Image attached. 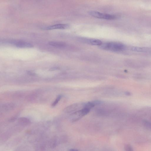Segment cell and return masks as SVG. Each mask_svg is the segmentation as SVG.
Returning <instances> with one entry per match:
<instances>
[{
    "mask_svg": "<svg viewBox=\"0 0 151 151\" xmlns=\"http://www.w3.org/2000/svg\"><path fill=\"white\" fill-rule=\"evenodd\" d=\"M100 46L101 48L103 49L114 52L121 51L125 49L124 45L118 42L107 43L102 44Z\"/></svg>",
    "mask_w": 151,
    "mask_h": 151,
    "instance_id": "6da1fadb",
    "label": "cell"
},
{
    "mask_svg": "<svg viewBox=\"0 0 151 151\" xmlns=\"http://www.w3.org/2000/svg\"><path fill=\"white\" fill-rule=\"evenodd\" d=\"M89 14L95 18L107 20H113L117 18L116 16L112 14H104L96 11H91L89 12Z\"/></svg>",
    "mask_w": 151,
    "mask_h": 151,
    "instance_id": "7a4b0ae2",
    "label": "cell"
},
{
    "mask_svg": "<svg viewBox=\"0 0 151 151\" xmlns=\"http://www.w3.org/2000/svg\"><path fill=\"white\" fill-rule=\"evenodd\" d=\"M84 104H76L70 105L66 107L64 110L65 113H69L74 112V111H77L80 108L84 107Z\"/></svg>",
    "mask_w": 151,
    "mask_h": 151,
    "instance_id": "3957f363",
    "label": "cell"
},
{
    "mask_svg": "<svg viewBox=\"0 0 151 151\" xmlns=\"http://www.w3.org/2000/svg\"><path fill=\"white\" fill-rule=\"evenodd\" d=\"M69 25L67 24H59L54 25L45 28L44 29L46 30H52L54 29H65L68 28Z\"/></svg>",
    "mask_w": 151,
    "mask_h": 151,
    "instance_id": "277c9868",
    "label": "cell"
},
{
    "mask_svg": "<svg viewBox=\"0 0 151 151\" xmlns=\"http://www.w3.org/2000/svg\"><path fill=\"white\" fill-rule=\"evenodd\" d=\"M15 45L16 47L20 48H30L33 47L31 43L24 41H18L15 42Z\"/></svg>",
    "mask_w": 151,
    "mask_h": 151,
    "instance_id": "5b68a950",
    "label": "cell"
},
{
    "mask_svg": "<svg viewBox=\"0 0 151 151\" xmlns=\"http://www.w3.org/2000/svg\"><path fill=\"white\" fill-rule=\"evenodd\" d=\"M15 107V105L12 103H6L2 105L1 109L5 112H7L12 110Z\"/></svg>",
    "mask_w": 151,
    "mask_h": 151,
    "instance_id": "8992f818",
    "label": "cell"
},
{
    "mask_svg": "<svg viewBox=\"0 0 151 151\" xmlns=\"http://www.w3.org/2000/svg\"><path fill=\"white\" fill-rule=\"evenodd\" d=\"M128 65L132 67L140 68L143 66L141 62L137 61H129L128 62Z\"/></svg>",
    "mask_w": 151,
    "mask_h": 151,
    "instance_id": "52a82bcc",
    "label": "cell"
},
{
    "mask_svg": "<svg viewBox=\"0 0 151 151\" xmlns=\"http://www.w3.org/2000/svg\"><path fill=\"white\" fill-rule=\"evenodd\" d=\"M85 42L90 44L95 45H100L102 44V41L98 39H90L85 40Z\"/></svg>",
    "mask_w": 151,
    "mask_h": 151,
    "instance_id": "ba28073f",
    "label": "cell"
},
{
    "mask_svg": "<svg viewBox=\"0 0 151 151\" xmlns=\"http://www.w3.org/2000/svg\"><path fill=\"white\" fill-rule=\"evenodd\" d=\"M49 44L51 46L59 48L63 47L66 46V44L65 43L57 41H51L49 43Z\"/></svg>",
    "mask_w": 151,
    "mask_h": 151,
    "instance_id": "9c48e42d",
    "label": "cell"
},
{
    "mask_svg": "<svg viewBox=\"0 0 151 151\" xmlns=\"http://www.w3.org/2000/svg\"><path fill=\"white\" fill-rule=\"evenodd\" d=\"M18 122L20 124L22 125H28L30 123L29 119L25 117L20 118L18 120Z\"/></svg>",
    "mask_w": 151,
    "mask_h": 151,
    "instance_id": "30bf717a",
    "label": "cell"
},
{
    "mask_svg": "<svg viewBox=\"0 0 151 151\" xmlns=\"http://www.w3.org/2000/svg\"><path fill=\"white\" fill-rule=\"evenodd\" d=\"M62 98V96L61 95H59L58 96L56 99H55V100L52 104V106L53 107H54L56 106L58 103L59 101Z\"/></svg>",
    "mask_w": 151,
    "mask_h": 151,
    "instance_id": "8fae6325",
    "label": "cell"
},
{
    "mask_svg": "<svg viewBox=\"0 0 151 151\" xmlns=\"http://www.w3.org/2000/svg\"><path fill=\"white\" fill-rule=\"evenodd\" d=\"M125 149L126 151H132L133 150L131 146L129 145L125 146Z\"/></svg>",
    "mask_w": 151,
    "mask_h": 151,
    "instance_id": "7c38bea8",
    "label": "cell"
},
{
    "mask_svg": "<svg viewBox=\"0 0 151 151\" xmlns=\"http://www.w3.org/2000/svg\"><path fill=\"white\" fill-rule=\"evenodd\" d=\"M59 69V68L57 67H54L50 69V70L51 71H54V70H58Z\"/></svg>",
    "mask_w": 151,
    "mask_h": 151,
    "instance_id": "4fadbf2b",
    "label": "cell"
},
{
    "mask_svg": "<svg viewBox=\"0 0 151 151\" xmlns=\"http://www.w3.org/2000/svg\"><path fill=\"white\" fill-rule=\"evenodd\" d=\"M28 73L29 75L32 76H34L36 75V74L31 71H28Z\"/></svg>",
    "mask_w": 151,
    "mask_h": 151,
    "instance_id": "5bb4252c",
    "label": "cell"
},
{
    "mask_svg": "<svg viewBox=\"0 0 151 151\" xmlns=\"http://www.w3.org/2000/svg\"><path fill=\"white\" fill-rule=\"evenodd\" d=\"M69 150L71 151H77L78 150L77 149H72L70 150Z\"/></svg>",
    "mask_w": 151,
    "mask_h": 151,
    "instance_id": "9a60e30c",
    "label": "cell"
}]
</instances>
